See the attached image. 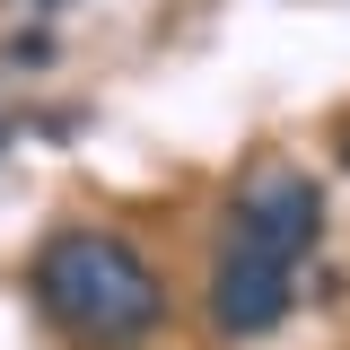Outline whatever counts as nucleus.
Masks as SVG:
<instances>
[{"label": "nucleus", "mask_w": 350, "mask_h": 350, "mask_svg": "<svg viewBox=\"0 0 350 350\" xmlns=\"http://www.w3.org/2000/svg\"><path fill=\"white\" fill-rule=\"evenodd\" d=\"M36 298L44 315L88 350H140L158 324H167V289L158 271L131 254L123 237L105 228H62L36 254Z\"/></svg>", "instance_id": "1"}, {"label": "nucleus", "mask_w": 350, "mask_h": 350, "mask_svg": "<svg viewBox=\"0 0 350 350\" xmlns=\"http://www.w3.org/2000/svg\"><path fill=\"white\" fill-rule=\"evenodd\" d=\"M280 315H289V254L237 228L211 262V324L228 342H262V333H280Z\"/></svg>", "instance_id": "2"}, {"label": "nucleus", "mask_w": 350, "mask_h": 350, "mask_svg": "<svg viewBox=\"0 0 350 350\" xmlns=\"http://www.w3.org/2000/svg\"><path fill=\"white\" fill-rule=\"evenodd\" d=\"M237 228L245 237H262V245H280V254L298 262L315 254V237H324V184L298 167H262L245 175V193H237Z\"/></svg>", "instance_id": "3"}, {"label": "nucleus", "mask_w": 350, "mask_h": 350, "mask_svg": "<svg viewBox=\"0 0 350 350\" xmlns=\"http://www.w3.org/2000/svg\"><path fill=\"white\" fill-rule=\"evenodd\" d=\"M53 53H62V44L44 36V27H18V36H9V70H44Z\"/></svg>", "instance_id": "4"}, {"label": "nucleus", "mask_w": 350, "mask_h": 350, "mask_svg": "<svg viewBox=\"0 0 350 350\" xmlns=\"http://www.w3.org/2000/svg\"><path fill=\"white\" fill-rule=\"evenodd\" d=\"M333 158H342V175H350V123H342V140H333Z\"/></svg>", "instance_id": "5"}, {"label": "nucleus", "mask_w": 350, "mask_h": 350, "mask_svg": "<svg viewBox=\"0 0 350 350\" xmlns=\"http://www.w3.org/2000/svg\"><path fill=\"white\" fill-rule=\"evenodd\" d=\"M0 149H9V123H0Z\"/></svg>", "instance_id": "6"}, {"label": "nucleus", "mask_w": 350, "mask_h": 350, "mask_svg": "<svg viewBox=\"0 0 350 350\" xmlns=\"http://www.w3.org/2000/svg\"><path fill=\"white\" fill-rule=\"evenodd\" d=\"M36 9H62V0H36Z\"/></svg>", "instance_id": "7"}]
</instances>
